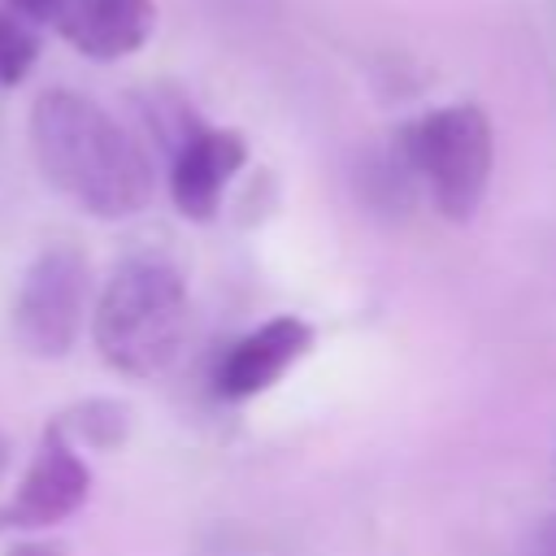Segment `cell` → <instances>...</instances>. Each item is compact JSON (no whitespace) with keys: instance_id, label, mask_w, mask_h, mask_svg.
<instances>
[{"instance_id":"10","label":"cell","mask_w":556,"mask_h":556,"mask_svg":"<svg viewBox=\"0 0 556 556\" xmlns=\"http://www.w3.org/2000/svg\"><path fill=\"white\" fill-rule=\"evenodd\" d=\"M526 556H556V513H552V517H543V521L530 530Z\"/></svg>"},{"instance_id":"5","label":"cell","mask_w":556,"mask_h":556,"mask_svg":"<svg viewBox=\"0 0 556 556\" xmlns=\"http://www.w3.org/2000/svg\"><path fill=\"white\" fill-rule=\"evenodd\" d=\"M91 491V473L78 460V452L65 443L61 426H52L22 478V486L9 495V504H0V530H39V526H56L70 513L83 508Z\"/></svg>"},{"instance_id":"12","label":"cell","mask_w":556,"mask_h":556,"mask_svg":"<svg viewBox=\"0 0 556 556\" xmlns=\"http://www.w3.org/2000/svg\"><path fill=\"white\" fill-rule=\"evenodd\" d=\"M9 556H65V552L52 547V543H17Z\"/></svg>"},{"instance_id":"9","label":"cell","mask_w":556,"mask_h":556,"mask_svg":"<svg viewBox=\"0 0 556 556\" xmlns=\"http://www.w3.org/2000/svg\"><path fill=\"white\" fill-rule=\"evenodd\" d=\"M39 61V35L13 9H0V87H17Z\"/></svg>"},{"instance_id":"8","label":"cell","mask_w":556,"mask_h":556,"mask_svg":"<svg viewBox=\"0 0 556 556\" xmlns=\"http://www.w3.org/2000/svg\"><path fill=\"white\" fill-rule=\"evenodd\" d=\"M56 30L91 61H122L139 52L156 30L152 0H61Z\"/></svg>"},{"instance_id":"4","label":"cell","mask_w":556,"mask_h":556,"mask_svg":"<svg viewBox=\"0 0 556 556\" xmlns=\"http://www.w3.org/2000/svg\"><path fill=\"white\" fill-rule=\"evenodd\" d=\"M87 295H91V265L78 248L52 243L43 248L13 300V330L17 343L30 356L56 361L74 348L83 321H87Z\"/></svg>"},{"instance_id":"6","label":"cell","mask_w":556,"mask_h":556,"mask_svg":"<svg viewBox=\"0 0 556 556\" xmlns=\"http://www.w3.org/2000/svg\"><path fill=\"white\" fill-rule=\"evenodd\" d=\"M243 161L248 143L239 130H187L169 165V195L178 213L191 222H208Z\"/></svg>"},{"instance_id":"11","label":"cell","mask_w":556,"mask_h":556,"mask_svg":"<svg viewBox=\"0 0 556 556\" xmlns=\"http://www.w3.org/2000/svg\"><path fill=\"white\" fill-rule=\"evenodd\" d=\"M9 9L17 17H26V22H52L56 9H61V0H9Z\"/></svg>"},{"instance_id":"2","label":"cell","mask_w":556,"mask_h":556,"mask_svg":"<svg viewBox=\"0 0 556 556\" xmlns=\"http://www.w3.org/2000/svg\"><path fill=\"white\" fill-rule=\"evenodd\" d=\"M187 287L182 274L156 256H135L117 265V274L104 282L91 334L100 356L130 378H152L174 365L182 339H187Z\"/></svg>"},{"instance_id":"13","label":"cell","mask_w":556,"mask_h":556,"mask_svg":"<svg viewBox=\"0 0 556 556\" xmlns=\"http://www.w3.org/2000/svg\"><path fill=\"white\" fill-rule=\"evenodd\" d=\"M4 465H9V443L0 439V473H4Z\"/></svg>"},{"instance_id":"1","label":"cell","mask_w":556,"mask_h":556,"mask_svg":"<svg viewBox=\"0 0 556 556\" xmlns=\"http://www.w3.org/2000/svg\"><path fill=\"white\" fill-rule=\"evenodd\" d=\"M30 148L43 178L91 217H130L152 200L143 148L96 100L52 87L30 109Z\"/></svg>"},{"instance_id":"3","label":"cell","mask_w":556,"mask_h":556,"mask_svg":"<svg viewBox=\"0 0 556 556\" xmlns=\"http://www.w3.org/2000/svg\"><path fill=\"white\" fill-rule=\"evenodd\" d=\"M400 156L413 178L426 182L434 208L447 222H469L491 187L495 130L478 104H443L421 113L400 135Z\"/></svg>"},{"instance_id":"7","label":"cell","mask_w":556,"mask_h":556,"mask_svg":"<svg viewBox=\"0 0 556 556\" xmlns=\"http://www.w3.org/2000/svg\"><path fill=\"white\" fill-rule=\"evenodd\" d=\"M313 348V326L304 317H269L252 334L235 339L217 365V391L226 400H248L269 391L304 352Z\"/></svg>"}]
</instances>
